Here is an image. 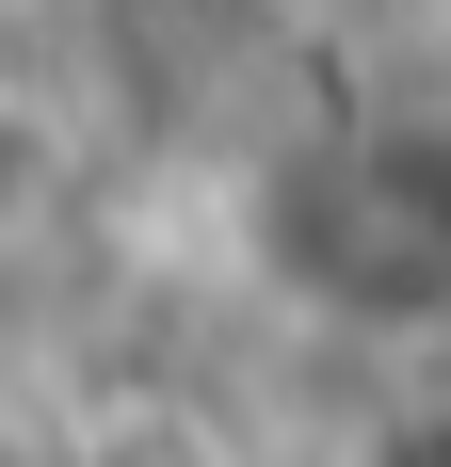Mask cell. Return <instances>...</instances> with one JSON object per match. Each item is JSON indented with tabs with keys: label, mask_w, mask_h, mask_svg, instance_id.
Wrapping results in <instances>:
<instances>
[{
	"label": "cell",
	"mask_w": 451,
	"mask_h": 467,
	"mask_svg": "<svg viewBox=\"0 0 451 467\" xmlns=\"http://www.w3.org/2000/svg\"><path fill=\"white\" fill-rule=\"evenodd\" d=\"M274 275L339 323H419L451 306V130H339L258 193Z\"/></svg>",
	"instance_id": "cell-1"
},
{
	"label": "cell",
	"mask_w": 451,
	"mask_h": 467,
	"mask_svg": "<svg viewBox=\"0 0 451 467\" xmlns=\"http://www.w3.org/2000/svg\"><path fill=\"white\" fill-rule=\"evenodd\" d=\"M81 467H226V435H194V420H162V403H145V420H113Z\"/></svg>",
	"instance_id": "cell-2"
},
{
	"label": "cell",
	"mask_w": 451,
	"mask_h": 467,
	"mask_svg": "<svg viewBox=\"0 0 451 467\" xmlns=\"http://www.w3.org/2000/svg\"><path fill=\"white\" fill-rule=\"evenodd\" d=\"M371 467H451V420H404V435H371Z\"/></svg>",
	"instance_id": "cell-3"
}]
</instances>
